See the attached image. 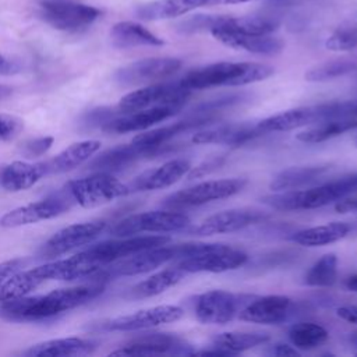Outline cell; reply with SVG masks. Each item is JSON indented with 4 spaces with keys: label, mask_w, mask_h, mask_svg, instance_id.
<instances>
[{
    "label": "cell",
    "mask_w": 357,
    "mask_h": 357,
    "mask_svg": "<svg viewBox=\"0 0 357 357\" xmlns=\"http://www.w3.org/2000/svg\"><path fill=\"white\" fill-rule=\"evenodd\" d=\"M105 290L103 282H93L46 294L0 301V318L10 322H39L57 317L96 298Z\"/></svg>",
    "instance_id": "1"
},
{
    "label": "cell",
    "mask_w": 357,
    "mask_h": 357,
    "mask_svg": "<svg viewBox=\"0 0 357 357\" xmlns=\"http://www.w3.org/2000/svg\"><path fill=\"white\" fill-rule=\"evenodd\" d=\"M273 74V68L259 63L219 61L187 73L180 84L188 91L213 86H243L264 81Z\"/></svg>",
    "instance_id": "2"
},
{
    "label": "cell",
    "mask_w": 357,
    "mask_h": 357,
    "mask_svg": "<svg viewBox=\"0 0 357 357\" xmlns=\"http://www.w3.org/2000/svg\"><path fill=\"white\" fill-rule=\"evenodd\" d=\"M208 243H183L173 245H159L139 251L134 255L116 261L110 268L100 269L92 279L98 282H106L119 276H135L151 272L170 261H178L181 258L194 255L204 250Z\"/></svg>",
    "instance_id": "3"
},
{
    "label": "cell",
    "mask_w": 357,
    "mask_h": 357,
    "mask_svg": "<svg viewBox=\"0 0 357 357\" xmlns=\"http://www.w3.org/2000/svg\"><path fill=\"white\" fill-rule=\"evenodd\" d=\"M349 177L329 181L307 190H286L261 198L262 204L278 211H305L326 206L353 192Z\"/></svg>",
    "instance_id": "4"
},
{
    "label": "cell",
    "mask_w": 357,
    "mask_h": 357,
    "mask_svg": "<svg viewBox=\"0 0 357 357\" xmlns=\"http://www.w3.org/2000/svg\"><path fill=\"white\" fill-rule=\"evenodd\" d=\"M63 191L73 202L82 208H95L130 192L127 184L107 172H98L84 178L71 180L64 185Z\"/></svg>",
    "instance_id": "5"
},
{
    "label": "cell",
    "mask_w": 357,
    "mask_h": 357,
    "mask_svg": "<svg viewBox=\"0 0 357 357\" xmlns=\"http://www.w3.org/2000/svg\"><path fill=\"white\" fill-rule=\"evenodd\" d=\"M39 15L57 31L81 32L89 28L102 15V11L75 0H40Z\"/></svg>",
    "instance_id": "6"
},
{
    "label": "cell",
    "mask_w": 357,
    "mask_h": 357,
    "mask_svg": "<svg viewBox=\"0 0 357 357\" xmlns=\"http://www.w3.org/2000/svg\"><path fill=\"white\" fill-rule=\"evenodd\" d=\"M170 241L169 236L156 234V236H127L116 240L102 241L95 244L82 252L93 266L96 272L103 269L106 265L113 264L119 259L134 255L139 251L159 247Z\"/></svg>",
    "instance_id": "7"
},
{
    "label": "cell",
    "mask_w": 357,
    "mask_h": 357,
    "mask_svg": "<svg viewBox=\"0 0 357 357\" xmlns=\"http://www.w3.org/2000/svg\"><path fill=\"white\" fill-rule=\"evenodd\" d=\"M245 184L247 180L240 177L208 180L167 195L166 198H163L162 205L169 209L198 206L236 195L245 187Z\"/></svg>",
    "instance_id": "8"
},
{
    "label": "cell",
    "mask_w": 357,
    "mask_h": 357,
    "mask_svg": "<svg viewBox=\"0 0 357 357\" xmlns=\"http://www.w3.org/2000/svg\"><path fill=\"white\" fill-rule=\"evenodd\" d=\"M190 216L173 209L149 211L127 216L117 222L110 233L116 237H127L138 233H170L185 229Z\"/></svg>",
    "instance_id": "9"
},
{
    "label": "cell",
    "mask_w": 357,
    "mask_h": 357,
    "mask_svg": "<svg viewBox=\"0 0 357 357\" xmlns=\"http://www.w3.org/2000/svg\"><path fill=\"white\" fill-rule=\"evenodd\" d=\"M247 259L248 255L238 248L218 243H208L199 252L176 261V266L185 273H220L243 266Z\"/></svg>",
    "instance_id": "10"
},
{
    "label": "cell",
    "mask_w": 357,
    "mask_h": 357,
    "mask_svg": "<svg viewBox=\"0 0 357 357\" xmlns=\"http://www.w3.org/2000/svg\"><path fill=\"white\" fill-rule=\"evenodd\" d=\"M191 91L178 82H155L124 95L117 109L121 113L137 112L153 106H178L183 107L190 98Z\"/></svg>",
    "instance_id": "11"
},
{
    "label": "cell",
    "mask_w": 357,
    "mask_h": 357,
    "mask_svg": "<svg viewBox=\"0 0 357 357\" xmlns=\"http://www.w3.org/2000/svg\"><path fill=\"white\" fill-rule=\"evenodd\" d=\"M254 296L236 294L225 290H209L195 298L194 312L199 322L208 325H225L234 319L241 308Z\"/></svg>",
    "instance_id": "12"
},
{
    "label": "cell",
    "mask_w": 357,
    "mask_h": 357,
    "mask_svg": "<svg viewBox=\"0 0 357 357\" xmlns=\"http://www.w3.org/2000/svg\"><path fill=\"white\" fill-rule=\"evenodd\" d=\"M181 68V60L176 57H148L130 63L114 73V79L123 86L149 85L174 75Z\"/></svg>",
    "instance_id": "13"
},
{
    "label": "cell",
    "mask_w": 357,
    "mask_h": 357,
    "mask_svg": "<svg viewBox=\"0 0 357 357\" xmlns=\"http://www.w3.org/2000/svg\"><path fill=\"white\" fill-rule=\"evenodd\" d=\"M337 119V102L321 103L314 106H303L282 113L273 114L257 123L261 131L278 132V131H290L304 126L317 124L325 120Z\"/></svg>",
    "instance_id": "14"
},
{
    "label": "cell",
    "mask_w": 357,
    "mask_h": 357,
    "mask_svg": "<svg viewBox=\"0 0 357 357\" xmlns=\"http://www.w3.org/2000/svg\"><path fill=\"white\" fill-rule=\"evenodd\" d=\"M71 204L73 201L61 190L60 192L46 197L40 201H35L6 212L0 218V226L13 229L53 219L67 212L71 208Z\"/></svg>",
    "instance_id": "15"
},
{
    "label": "cell",
    "mask_w": 357,
    "mask_h": 357,
    "mask_svg": "<svg viewBox=\"0 0 357 357\" xmlns=\"http://www.w3.org/2000/svg\"><path fill=\"white\" fill-rule=\"evenodd\" d=\"M106 229V222H85L74 223L56 231L40 248L39 254L43 258L60 257L71 250L82 247L93 241Z\"/></svg>",
    "instance_id": "16"
},
{
    "label": "cell",
    "mask_w": 357,
    "mask_h": 357,
    "mask_svg": "<svg viewBox=\"0 0 357 357\" xmlns=\"http://www.w3.org/2000/svg\"><path fill=\"white\" fill-rule=\"evenodd\" d=\"M190 344L173 333H145L137 336L110 356H160V354H191Z\"/></svg>",
    "instance_id": "17"
},
{
    "label": "cell",
    "mask_w": 357,
    "mask_h": 357,
    "mask_svg": "<svg viewBox=\"0 0 357 357\" xmlns=\"http://www.w3.org/2000/svg\"><path fill=\"white\" fill-rule=\"evenodd\" d=\"M266 218V213L255 208H234L220 211L204 219L199 225L190 229L194 236H212L220 233H231L247 226L258 223Z\"/></svg>",
    "instance_id": "18"
},
{
    "label": "cell",
    "mask_w": 357,
    "mask_h": 357,
    "mask_svg": "<svg viewBox=\"0 0 357 357\" xmlns=\"http://www.w3.org/2000/svg\"><path fill=\"white\" fill-rule=\"evenodd\" d=\"M184 315V310L178 305H156L145 310H139L137 312L121 315L113 318L105 324L107 331H119V332H130V331H141L153 328L162 324H170L178 321Z\"/></svg>",
    "instance_id": "19"
},
{
    "label": "cell",
    "mask_w": 357,
    "mask_h": 357,
    "mask_svg": "<svg viewBox=\"0 0 357 357\" xmlns=\"http://www.w3.org/2000/svg\"><path fill=\"white\" fill-rule=\"evenodd\" d=\"M291 307V298L287 296L271 294L262 297H254L248 304H245L238 312L241 321L276 325L283 322Z\"/></svg>",
    "instance_id": "20"
},
{
    "label": "cell",
    "mask_w": 357,
    "mask_h": 357,
    "mask_svg": "<svg viewBox=\"0 0 357 357\" xmlns=\"http://www.w3.org/2000/svg\"><path fill=\"white\" fill-rule=\"evenodd\" d=\"M181 110L178 106H153L137 112L121 113L119 117H113L105 123L103 130L107 132L126 134L134 131H142L151 126L167 120Z\"/></svg>",
    "instance_id": "21"
},
{
    "label": "cell",
    "mask_w": 357,
    "mask_h": 357,
    "mask_svg": "<svg viewBox=\"0 0 357 357\" xmlns=\"http://www.w3.org/2000/svg\"><path fill=\"white\" fill-rule=\"evenodd\" d=\"M190 169L191 162L188 159H172L159 167L142 172L127 185L130 192L166 188L178 181Z\"/></svg>",
    "instance_id": "22"
},
{
    "label": "cell",
    "mask_w": 357,
    "mask_h": 357,
    "mask_svg": "<svg viewBox=\"0 0 357 357\" xmlns=\"http://www.w3.org/2000/svg\"><path fill=\"white\" fill-rule=\"evenodd\" d=\"M265 134L257 124L231 123L199 130L192 135L194 144H223L230 146L243 145L259 135Z\"/></svg>",
    "instance_id": "23"
},
{
    "label": "cell",
    "mask_w": 357,
    "mask_h": 357,
    "mask_svg": "<svg viewBox=\"0 0 357 357\" xmlns=\"http://www.w3.org/2000/svg\"><path fill=\"white\" fill-rule=\"evenodd\" d=\"M211 33L216 40H219L225 46L237 50L241 49L255 54L273 56L280 53L284 46L279 38L271 35H243L223 28H215L211 31Z\"/></svg>",
    "instance_id": "24"
},
{
    "label": "cell",
    "mask_w": 357,
    "mask_h": 357,
    "mask_svg": "<svg viewBox=\"0 0 357 357\" xmlns=\"http://www.w3.org/2000/svg\"><path fill=\"white\" fill-rule=\"evenodd\" d=\"M155 155H160V151L155 148L142 146L131 141L130 144L120 145L103 152L98 159H95V162L92 163V169L98 172L120 170L142 158Z\"/></svg>",
    "instance_id": "25"
},
{
    "label": "cell",
    "mask_w": 357,
    "mask_h": 357,
    "mask_svg": "<svg viewBox=\"0 0 357 357\" xmlns=\"http://www.w3.org/2000/svg\"><path fill=\"white\" fill-rule=\"evenodd\" d=\"M96 343L82 337H61L36 343L22 351L26 357H73L92 353Z\"/></svg>",
    "instance_id": "26"
},
{
    "label": "cell",
    "mask_w": 357,
    "mask_h": 357,
    "mask_svg": "<svg viewBox=\"0 0 357 357\" xmlns=\"http://www.w3.org/2000/svg\"><path fill=\"white\" fill-rule=\"evenodd\" d=\"M47 173L46 163L13 162L0 172V185L10 192H18L31 188Z\"/></svg>",
    "instance_id": "27"
},
{
    "label": "cell",
    "mask_w": 357,
    "mask_h": 357,
    "mask_svg": "<svg viewBox=\"0 0 357 357\" xmlns=\"http://www.w3.org/2000/svg\"><path fill=\"white\" fill-rule=\"evenodd\" d=\"M110 39L114 47L128 49L137 46H162L165 42L149 29L134 21H121L113 25Z\"/></svg>",
    "instance_id": "28"
},
{
    "label": "cell",
    "mask_w": 357,
    "mask_h": 357,
    "mask_svg": "<svg viewBox=\"0 0 357 357\" xmlns=\"http://www.w3.org/2000/svg\"><path fill=\"white\" fill-rule=\"evenodd\" d=\"M47 280L49 278L45 265L26 271H18L0 284V301L24 297Z\"/></svg>",
    "instance_id": "29"
},
{
    "label": "cell",
    "mask_w": 357,
    "mask_h": 357,
    "mask_svg": "<svg viewBox=\"0 0 357 357\" xmlns=\"http://www.w3.org/2000/svg\"><path fill=\"white\" fill-rule=\"evenodd\" d=\"M199 7H205L204 0H153L137 7L135 15L144 21L169 20Z\"/></svg>",
    "instance_id": "30"
},
{
    "label": "cell",
    "mask_w": 357,
    "mask_h": 357,
    "mask_svg": "<svg viewBox=\"0 0 357 357\" xmlns=\"http://www.w3.org/2000/svg\"><path fill=\"white\" fill-rule=\"evenodd\" d=\"M100 145L102 144L96 139H85L71 144L53 159L46 162L47 173H64L78 167L95 155L100 149Z\"/></svg>",
    "instance_id": "31"
},
{
    "label": "cell",
    "mask_w": 357,
    "mask_h": 357,
    "mask_svg": "<svg viewBox=\"0 0 357 357\" xmlns=\"http://www.w3.org/2000/svg\"><path fill=\"white\" fill-rule=\"evenodd\" d=\"M329 169H331L329 165H310V166L289 167L282 170L272 178L269 188L272 191L297 190L317 181Z\"/></svg>",
    "instance_id": "32"
},
{
    "label": "cell",
    "mask_w": 357,
    "mask_h": 357,
    "mask_svg": "<svg viewBox=\"0 0 357 357\" xmlns=\"http://www.w3.org/2000/svg\"><path fill=\"white\" fill-rule=\"evenodd\" d=\"M350 225L344 222H329L325 225L312 226L303 229L291 237V240L300 245L305 247H319L336 243L344 238L350 233Z\"/></svg>",
    "instance_id": "33"
},
{
    "label": "cell",
    "mask_w": 357,
    "mask_h": 357,
    "mask_svg": "<svg viewBox=\"0 0 357 357\" xmlns=\"http://www.w3.org/2000/svg\"><path fill=\"white\" fill-rule=\"evenodd\" d=\"M185 272L177 268L176 265L172 268H166L163 271H159L145 280L137 283L134 287L130 289L128 297L130 298H148L155 297L158 294L165 293L167 289L176 286L178 282L184 279Z\"/></svg>",
    "instance_id": "34"
},
{
    "label": "cell",
    "mask_w": 357,
    "mask_h": 357,
    "mask_svg": "<svg viewBox=\"0 0 357 357\" xmlns=\"http://www.w3.org/2000/svg\"><path fill=\"white\" fill-rule=\"evenodd\" d=\"M279 21L265 15L251 17H230L222 15V20L216 28H223L243 35H269L276 31ZM215 29V28H213Z\"/></svg>",
    "instance_id": "35"
},
{
    "label": "cell",
    "mask_w": 357,
    "mask_h": 357,
    "mask_svg": "<svg viewBox=\"0 0 357 357\" xmlns=\"http://www.w3.org/2000/svg\"><path fill=\"white\" fill-rule=\"evenodd\" d=\"M271 336L265 332H223L212 339V346L234 356L255 346L265 344Z\"/></svg>",
    "instance_id": "36"
},
{
    "label": "cell",
    "mask_w": 357,
    "mask_h": 357,
    "mask_svg": "<svg viewBox=\"0 0 357 357\" xmlns=\"http://www.w3.org/2000/svg\"><path fill=\"white\" fill-rule=\"evenodd\" d=\"M354 128H357L356 119H332L317 123V126L298 132L296 138L305 144H318Z\"/></svg>",
    "instance_id": "37"
},
{
    "label": "cell",
    "mask_w": 357,
    "mask_h": 357,
    "mask_svg": "<svg viewBox=\"0 0 357 357\" xmlns=\"http://www.w3.org/2000/svg\"><path fill=\"white\" fill-rule=\"evenodd\" d=\"M328 331L315 322H297L289 329V339L296 349L312 350L328 340Z\"/></svg>",
    "instance_id": "38"
},
{
    "label": "cell",
    "mask_w": 357,
    "mask_h": 357,
    "mask_svg": "<svg viewBox=\"0 0 357 357\" xmlns=\"http://www.w3.org/2000/svg\"><path fill=\"white\" fill-rule=\"evenodd\" d=\"M353 71H357V56L335 59L318 64L305 73V79L310 82H325Z\"/></svg>",
    "instance_id": "39"
},
{
    "label": "cell",
    "mask_w": 357,
    "mask_h": 357,
    "mask_svg": "<svg viewBox=\"0 0 357 357\" xmlns=\"http://www.w3.org/2000/svg\"><path fill=\"white\" fill-rule=\"evenodd\" d=\"M337 278V257L333 252L322 255L304 275V284L311 287H329Z\"/></svg>",
    "instance_id": "40"
},
{
    "label": "cell",
    "mask_w": 357,
    "mask_h": 357,
    "mask_svg": "<svg viewBox=\"0 0 357 357\" xmlns=\"http://www.w3.org/2000/svg\"><path fill=\"white\" fill-rule=\"evenodd\" d=\"M325 47L333 52H347L357 47V25H343L325 40Z\"/></svg>",
    "instance_id": "41"
},
{
    "label": "cell",
    "mask_w": 357,
    "mask_h": 357,
    "mask_svg": "<svg viewBox=\"0 0 357 357\" xmlns=\"http://www.w3.org/2000/svg\"><path fill=\"white\" fill-rule=\"evenodd\" d=\"M222 20V15H211V14H195L190 18H185L180 21L176 25V29L180 33L191 35V33H198V32H211L213 28L219 25Z\"/></svg>",
    "instance_id": "42"
},
{
    "label": "cell",
    "mask_w": 357,
    "mask_h": 357,
    "mask_svg": "<svg viewBox=\"0 0 357 357\" xmlns=\"http://www.w3.org/2000/svg\"><path fill=\"white\" fill-rule=\"evenodd\" d=\"M244 99H245L244 93H230V95H226V96H222V98H218V99H213V100H208V102H204V103L198 105L194 109V113L212 114V113L219 112L223 107L237 105V103H240Z\"/></svg>",
    "instance_id": "43"
},
{
    "label": "cell",
    "mask_w": 357,
    "mask_h": 357,
    "mask_svg": "<svg viewBox=\"0 0 357 357\" xmlns=\"http://www.w3.org/2000/svg\"><path fill=\"white\" fill-rule=\"evenodd\" d=\"M53 145V137H39L35 139L25 141L20 151L26 158H38L45 155Z\"/></svg>",
    "instance_id": "44"
},
{
    "label": "cell",
    "mask_w": 357,
    "mask_h": 357,
    "mask_svg": "<svg viewBox=\"0 0 357 357\" xmlns=\"http://www.w3.org/2000/svg\"><path fill=\"white\" fill-rule=\"evenodd\" d=\"M24 121L15 116L0 113V141L14 139L22 130Z\"/></svg>",
    "instance_id": "45"
},
{
    "label": "cell",
    "mask_w": 357,
    "mask_h": 357,
    "mask_svg": "<svg viewBox=\"0 0 357 357\" xmlns=\"http://www.w3.org/2000/svg\"><path fill=\"white\" fill-rule=\"evenodd\" d=\"M226 158L223 155L220 156H213L209 159H205L204 162H201L197 166H191V169L187 172V178L188 180H194V178H199V177H205L208 174H211L212 172L218 170L223 163H225Z\"/></svg>",
    "instance_id": "46"
},
{
    "label": "cell",
    "mask_w": 357,
    "mask_h": 357,
    "mask_svg": "<svg viewBox=\"0 0 357 357\" xmlns=\"http://www.w3.org/2000/svg\"><path fill=\"white\" fill-rule=\"evenodd\" d=\"M335 211L339 213H347V212H356L357 211V190L344 195L339 201H336Z\"/></svg>",
    "instance_id": "47"
},
{
    "label": "cell",
    "mask_w": 357,
    "mask_h": 357,
    "mask_svg": "<svg viewBox=\"0 0 357 357\" xmlns=\"http://www.w3.org/2000/svg\"><path fill=\"white\" fill-rule=\"evenodd\" d=\"M22 265H24V261L20 259V258H14V259L0 262V284L4 280H7L11 275L18 272Z\"/></svg>",
    "instance_id": "48"
},
{
    "label": "cell",
    "mask_w": 357,
    "mask_h": 357,
    "mask_svg": "<svg viewBox=\"0 0 357 357\" xmlns=\"http://www.w3.org/2000/svg\"><path fill=\"white\" fill-rule=\"evenodd\" d=\"M265 353L268 356H276V357H294V356H300V351L296 347L289 346L286 343H275Z\"/></svg>",
    "instance_id": "49"
},
{
    "label": "cell",
    "mask_w": 357,
    "mask_h": 357,
    "mask_svg": "<svg viewBox=\"0 0 357 357\" xmlns=\"http://www.w3.org/2000/svg\"><path fill=\"white\" fill-rule=\"evenodd\" d=\"M337 119H356L357 120V100L337 102Z\"/></svg>",
    "instance_id": "50"
},
{
    "label": "cell",
    "mask_w": 357,
    "mask_h": 357,
    "mask_svg": "<svg viewBox=\"0 0 357 357\" xmlns=\"http://www.w3.org/2000/svg\"><path fill=\"white\" fill-rule=\"evenodd\" d=\"M337 317L342 319L350 322V324H357V305H343L336 310Z\"/></svg>",
    "instance_id": "51"
},
{
    "label": "cell",
    "mask_w": 357,
    "mask_h": 357,
    "mask_svg": "<svg viewBox=\"0 0 357 357\" xmlns=\"http://www.w3.org/2000/svg\"><path fill=\"white\" fill-rule=\"evenodd\" d=\"M20 70L18 64L0 53V75H13Z\"/></svg>",
    "instance_id": "52"
},
{
    "label": "cell",
    "mask_w": 357,
    "mask_h": 357,
    "mask_svg": "<svg viewBox=\"0 0 357 357\" xmlns=\"http://www.w3.org/2000/svg\"><path fill=\"white\" fill-rule=\"evenodd\" d=\"M343 286H344V289H346V290L357 293V273L349 275V276L344 279Z\"/></svg>",
    "instance_id": "53"
},
{
    "label": "cell",
    "mask_w": 357,
    "mask_h": 357,
    "mask_svg": "<svg viewBox=\"0 0 357 357\" xmlns=\"http://www.w3.org/2000/svg\"><path fill=\"white\" fill-rule=\"evenodd\" d=\"M204 1H205V7H211V6H219V4L245 3V1H251V0H204Z\"/></svg>",
    "instance_id": "54"
},
{
    "label": "cell",
    "mask_w": 357,
    "mask_h": 357,
    "mask_svg": "<svg viewBox=\"0 0 357 357\" xmlns=\"http://www.w3.org/2000/svg\"><path fill=\"white\" fill-rule=\"evenodd\" d=\"M13 92V88L8 86V85H4V84H0V100L8 98Z\"/></svg>",
    "instance_id": "55"
},
{
    "label": "cell",
    "mask_w": 357,
    "mask_h": 357,
    "mask_svg": "<svg viewBox=\"0 0 357 357\" xmlns=\"http://www.w3.org/2000/svg\"><path fill=\"white\" fill-rule=\"evenodd\" d=\"M349 177V180H350V183H351V185H353V190L356 191L357 190V173L356 174H351V176H347Z\"/></svg>",
    "instance_id": "56"
},
{
    "label": "cell",
    "mask_w": 357,
    "mask_h": 357,
    "mask_svg": "<svg viewBox=\"0 0 357 357\" xmlns=\"http://www.w3.org/2000/svg\"><path fill=\"white\" fill-rule=\"evenodd\" d=\"M351 342H353L354 344H357V332H354V333L351 335Z\"/></svg>",
    "instance_id": "57"
},
{
    "label": "cell",
    "mask_w": 357,
    "mask_h": 357,
    "mask_svg": "<svg viewBox=\"0 0 357 357\" xmlns=\"http://www.w3.org/2000/svg\"><path fill=\"white\" fill-rule=\"evenodd\" d=\"M356 144H357V139H356Z\"/></svg>",
    "instance_id": "58"
}]
</instances>
